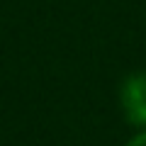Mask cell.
Returning a JSON list of instances; mask_svg holds the SVG:
<instances>
[{"instance_id":"6da1fadb","label":"cell","mask_w":146,"mask_h":146,"mask_svg":"<svg viewBox=\"0 0 146 146\" xmlns=\"http://www.w3.org/2000/svg\"><path fill=\"white\" fill-rule=\"evenodd\" d=\"M122 98V110H124L127 119L134 127L146 129V71H136L127 76L119 90Z\"/></svg>"},{"instance_id":"7a4b0ae2","label":"cell","mask_w":146,"mask_h":146,"mask_svg":"<svg viewBox=\"0 0 146 146\" xmlns=\"http://www.w3.org/2000/svg\"><path fill=\"white\" fill-rule=\"evenodd\" d=\"M127 146H146V129H144V131H139V134H136Z\"/></svg>"}]
</instances>
